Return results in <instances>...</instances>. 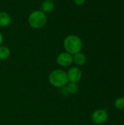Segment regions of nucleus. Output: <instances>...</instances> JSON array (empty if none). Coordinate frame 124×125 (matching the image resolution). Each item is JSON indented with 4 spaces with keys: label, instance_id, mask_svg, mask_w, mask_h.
I'll return each mask as SVG.
<instances>
[{
    "label": "nucleus",
    "instance_id": "f257e3e1",
    "mask_svg": "<svg viewBox=\"0 0 124 125\" xmlns=\"http://www.w3.org/2000/svg\"><path fill=\"white\" fill-rule=\"evenodd\" d=\"M63 46L65 51L74 55L77 53L81 52L83 46V41L80 37L76 34L67 35L63 42Z\"/></svg>",
    "mask_w": 124,
    "mask_h": 125
},
{
    "label": "nucleus",
    "instance_id": "f8f14e48",
    "mask_svg": "<svg viewBox=\"0 0 124 125\" xmlns=\"http://www.w3.org/2000/svg\"><path fill=\"white\" fill-rule=\"evenodd\" d=\"M115 107L120 111H124V97H118L115 101Z\"/></svg>",
    "mask_w": 124,
    "mask_h": 125
},
{
    "label": "nucleus",
    "instance_id": "ddd939ff",
    "mask_svg": "<svg viewBox=\"0 0 124 125\" xmlns=\"http://www.w3.org/2000/svg\"><path fill=\"white\" fill-rule=\"evenodd\" d=\"M73 3L76 5H83L85 2H86V0H72Z\"/></svg>",
    "mask_w": 124,
    "mask_h": 125
},
{
    "label": "nucleus",
    "instance_id": "1a4fd4ad",
    "mask_svg": "<svg viewBox=\"0 0 124 125\" xmlns=\"http://www.w3.org/2000/svg\"><path fill=\"white\" fill-rule=\"evenodd\" d=\"M72 56H73V63L76 66H83V64H85L86 62V57L84 53H83L82 52H79Z\"/></svg>",
    "mask_w": 124,
    "mask_h": 125
},
{
    "label": "nucleus",
    "instance_id": "20e7f679",
    "mask_svg": "<svg viewBox=\"0 0 124 125\" xmlns=\"http://www.w3.org/2000/svg\"><path fill=\"white\" fill-rule=\"evenodd\" d=\"M57 64L62 67H69L73 63V56L67 51L61 52L56 58Z\"/></svg>",
    "mask_w": 124,
    "mask_h": 125
},
{
    "label": "nucleus",
    "instance_id": "4468645a",
    "mask_svg": "<svg viewBox=\"0 0 124 125\" xmlns=\"http://www.w3.org/2000/svg\"><path fill=\"white\" fill-rule=\"evenodd\" d=\"M3 42H4V37H3L2 33L0 31V45H1L3 44Z\"/></svg>",
    "mask_w": 124,
    "mask_h": 125
},
{
    "label": "nucleus",
    "instance_id": "9b49d317",
    "mask_svg": "<svg viewBox=\"0 0 124 125\" xmlns=\"http://www.w3.org/2000/svg\"><path fill=\"white\" fill-rule=\"evenodd\" d=\"M11 54L10 49L6 45H0V60L7 59Z\"/></svg>",
    "mask_w": 124,
    "mask_h": 125
},
{
    "label": "nucleus",
    "instance_id": "423d86ee",
    "mask_svg": "<svg viewBox=\"0 0 124 125\" xmlns=\"http://www.w3.org/2000/svg\"><path fill=\"white\" fill-rule=\"evenodd\" d=\"M67 75L69 82L77 83L80 81L83 73L78 67H72L68 70Z\"/></svg>",
    "mask_w": 124,
    "mask_h": 125
},
{
    "label": "nucleus",
    "instance_id": "f03ea898",
    "mask_svg": "<svg viewBox=\"0 0 124 125\" xmlns=\"http://www.w3.org/2000/svg\"><path fill=\"white\" fill-rule=\"evenodd\" d=\"M48 22V17L45 12L41 10L32 11L28 18L29 25L35 29H39L43 28Z\"/></svg>",
    "mask_w": 124,
    "mask_h": 125
},
{
    "label": "nucleus",
    "instance_id": "6e6552de",
    "mask_svg": "<svg viewBox=\"0 0 124 125\" xmlns=\"http://www.w3.org/2000/svg\"><path fill=\"white\" fill-rule=\"evenodd\" d=\"M55 9V3L53 0H43L41 3V10L47 13L52 12Z\"/></svg>",
    "mask_w": 124,
    "mask_h": 125
},
{
    "label": "nucleus",
    "instance_id": "0eeeda50",
    "mask_svg": "<svg viewBox=\"0 0 124 125\" xmlns=\"http://www.w3.org/2000/svg\"><path fill=\"white\" fill-rule=\"evenodd\" d=\"M12 23L10 15L5 11H0V27H8Z\"/></svg>",
    "mask_w": 124,
    "mask_h": 125
},
{
    "label": "nucleus",
    "instance_id": "9d476101",
    "mask_svg": "<svg viewBox=\"0 0 124 125\" xmlns=\"http://www.w3.org/2000/svg\"><path fill=\"white\" fill-rule=\"evenodd\" d=\"M64 88L65 89L66 92L68 94H76L78 92V90H79V86L77 85V83H72V82H69Z\"/></svg>",
    "mask_w": 124,
    "mask_h": 125
},
{
    "label": "nucleus",
    "instance_id": "7ed1b4c3",
    "mask_svg": "<svg viewBox=\"0 0 124 125\" xmlns=\"http://www.w3.org/2000/svg\"><path fill=\"white\" fill-rule=\"evenodd\" d=\"M50 83L56 88H64L69 83L67 73L61 69H56L50 72L48 76Z\"/></svg>",
    "mask_w": 124,
    "mask_h": 125
},
{
    "label": "nucleus",
    "instance_id": "39448f33",
    "mask_svg": "<svg viewBox=\"0 0 124 125\" xmlns=\"http://www.w3.org/2000/svg\"><path fill=\"white\" fill-rule=\"evenodd\" d=\"M108 114L105 110L99 109L95 111L91 115V120L96 125H102L107 122Z\"/></svg>",
    "mask_w": 124,
    "mask_h": 125
}]
</instances>
